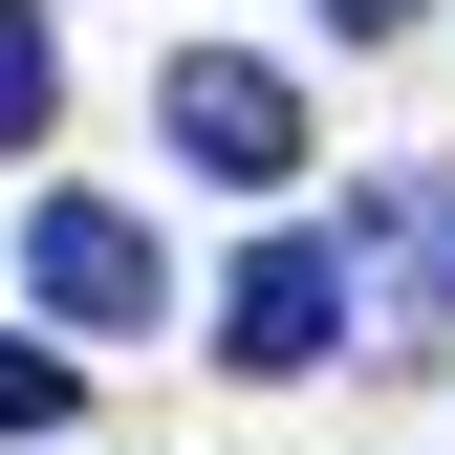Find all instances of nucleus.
<instances>
[{
  "label": "nucleus",
  "mask_w": 455,
  "mask_h": 455,
  "mask_svg": "<svg viewBox=\"0 0 455 455\" xmlns=\"http://www.w3.org/2000/svg\"><path fill=\"white\" fill-rule=\"evenodd\" d=\"M152 131H174V174H217V196L304 174V87H282L260 44H174V66H152Z\"/></svg>",
  "instance_id": "1"
},
{
  "label": "nucleus",
  "mask_w": 455,
  "mask_h": 455,
  "mask_svg": "<svg viewBox=\"0 0 455 455\" xmlns=\"http://www.w3.org/2000/svg\"><path fill=\"white\" fill-rule=\"evenodd\" d=\"M22 282H44V325H87V347L174 325V260H152V217H108V196H44L22 217Z\"/></svg>",
  "instance_id": "2"
},
{
  "label": "nucleus",
  "mask_w": 455,
  "mask_h": 455,
  "mask_svg": "<svg viewBox=\"0 0 455 455\" xmlns=\"http://www.w3.org/2000/svg\"><path fill=\"white\" fill-rule=\"evenodd\" d=\"M347 325H369V282H347V239H260L239 282H217V347H239L260 390H282V369H325Z\"/></svg>",
  "instance_id": "3"
},
{
  "label": "nucleus",
  "mask_w": 455,
  "mask_h": 455,
  "mask_svg": "<svg viewBox=\"0 0 455 455\" xmlns=\"http://www.w3.org/2000/svg\"><path fill=\"white\" fill-rule=\"evenodd\" d=\"M44 108H66V22H44V0H0V152H22Z\"/></svg>",
  "instance_id": "4"
},
{
  "label": "nucleus",
  "mask_w": 455,
  "mask_h": 455,
  "mask_svg": "<svg viewBox=\"0 0 455 455\" xmlns=\"http://www.w3.org/2000/svg\"><path fill=\"white\" fill-rule=\"evenodd\" d=\"M390 282H412V304H455V196H434V174L390 196Z\"/></svg>",
  "instance_id": "5"
},
{
  "label": "nucleus",
  "mask_w": 455,
  "mask_h": 455,
  "mask_svg": "<svg viewBox=\"0 0 455 455\" xmlns=\"http://www.w3.org/2000/svg\"><path fill=\"white\" fill-rule=\"evenodd\" d=\"M0 434H66V347H0Z\"/></svg>",
  "instance_id": "6"
},
{
  "label": "nucleus",
  "mask_w": 455,
  "mask_h": 455,
  "mask_svg": "<svg viewBox=\"0 0 455 455\" xmlns=\"http://www.w3.org/2000/svg\"><path fill=\"white\" fill-rule=\"evenodd\" d=\"M325 22H347V44H412V22H434V0H325Z\"/></svg>",
  "instance_id": "7"
}]
</instances>
